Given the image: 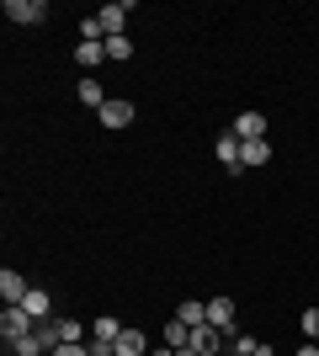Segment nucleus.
<instances>
[{"label": "nucleus", "mask_w": 319, "mask_h": 356, "mask_svg": "<svg viewBox=\"0 0 319 356\" xmlns=\"http://www.w3.org/2000/svg\"><path fill=\"white\" fill-rule=\"evenodd\" d=\"M54 356H91V346H85V341H64Z\"/></svg>", "instance_id": "obj_22"}, {"label": "nucleus", "mask_w": 319, "mask_h": 356, "mask_svg": "<svg viewBox=\"0 0 319 356\" xmlns=\"http://www.w3.org/2000/svg\"><path fill=\"white\" fill-rule=\"evenodd\" d=\"M32 287H27V277H22V271H0V298H6V303H22V298H27Z\"/></svg>", "instance_id": "obj_6"}, {"label": "nucleus", "mask_w": 319, "mask_h": 356, "mask_svg": "<svg viewBox=\"0 0 319 356\" xmlns=\"http://www.w3.org/2000/svg\"><path fill=\"white\" fill-rule=\"evenodd\" d=\"M32 325H38V319H32L22 303H6V314H0V335H6V346L22 341V335H32Z\"/></svg>", "instance_id": "obj_1"}, {"label": "nucleus", "mask_w": 319, "mask_h": 356, "mask_svg": "<svg viewBox=\"0 0 319 356\" xmlns=\"http://www.w3.org/2000/svg\"><path fill=\"white\" fill-rule=\"evenodd\" d=\"M22 309H27V314H32V319H54V314H48V309H54V298H48V293H43V287H32V293H27V298H22Z\"/></svg>", "instance_id": "obj_12"}, {"label": "nucleus", "mask_w": 319, "mask_h": 356, "mask_svg": "<svg viewBox=\"0 0 319 356\" xmlns=\"http://www.w3.org/2000/svg\"><path fill=\"white\" fill-rule=\"evenodd\" d=\"M96 118H101V128H128L133 122V102H106Z\"/></svg>", "instance_id": "obj_7"}, {"label": "nucleus", "mask_w": 319, "mask_h": 356, "mask_svg": "<svg viewBox=\"0 0 319 356\" xmlns=\"http://www.w3.org/2000/svg\"><path fill=\"white\" fill-rule=\"evenodd\" d=\"M176 319H181L186 330H197V325H208V303H197V298H186L181 309H176Z\"/></svg>", "instance_id": "obj_11"}, {"label": "nucleus", "mask_w": 319, "mask_h": 356, "mask_svg": "<svg viewBox=\"0 0 319 356\" xmlns=\"http://www.w3.org/2000/svg\"><path fill=\"white\" fill-rule=\"evenodd\" d=\"M11 351H16V356H43L48 346L38 341V335H22V341H11Z\"/></svg>", "instance_id": "obj_18"}, {"label": "nucleus", "mask_w": 319, "mask_h": 356, "mask_svg": "<svg viewBox=\"0 0 319 356\" xmlns=\"http://www.w3.org/2000/svg\"><path fill=\"white\" fill-rule=\"evenodd\" d=\"M117 356H149V341H144L138 330H122L117 335Z\"/></svg>", "instance_id": "obj_13"}, {"label": "nucleus", "mask_w": 319, "mask_h": 356, "mask_svg": "<svg viewBox=\"0 0 319 356\" xmlns=\"http://www.w3.org/2000/svg\"><path fill=\"white\" fill-rule=\"evenodd\" d=\"M75 96H80V102H85V106H96V112H101V106H106V102H112V96H106V90H101V86H96L91 74H85V80H80V90H75Z\"/></svg>", "instance_id": "obj_14"}, {"label": "nucleus", "mask_w": 319, "mask_h": 356, "mask_svg": "<svg viewBox=\"0 0 319 356\" xmlns=\"http://www.w3.org/2000/svg\"><path fill=\"white\" fill-rule=\"evenodd\" d=\"M192 351H202V356L224 351V330H213V325H197V330H192Z\"/></svg>", "instance_id": "obj_10"}, {"label": "nucleus", "mask_w": 319, "mask_h": 356, "mask_svg": "<svg viewBox=\"0 0 319 356\" xmlns=\"http://www.w3.org/2000/svg\"><path fill=\"white\" fill-rule=\"evenodd\" d=\"M240 149H245V138H240V134H218L213 154H218V165H224V170H240Z\"/></svg>", "instance_id": "obj_3"}, {"label": "nucleus", "mask_w": 319, "mask_h": 356, "mask_svg": "<svg viewBox=\"0 0 319 356\" xmlns=\"http://www.w3.org/2000/svg\"><path fill=\"white\" fill-rule=\"evenodd\" d=\"M165 346H170V351H181V346H192V330H186L181 319H170V325H165Z\"/></svg>", "instance_id": "obj_17"}, {"label": "nucleus", "mask_w": 319, "mask_h": 356, "mask_svg": "<svg viewBox=\"0 0 319 356\" xmlns=\"http://www.w3.org/2000/svg\"><path fill=\"white\" fill-rule=\"evenodd\" d=\"M234 134L250 144V138H266V112H240L234 118Z\"/></svg>", "instance_id": "obj_9"}, {"label": "nucleus", "mask_w": 319, "mask_h": 356, "mask_svg": "<svg viewBox=\"0 0 319 356\" xmlns=\"http://www.w3.org/2000/svg\"><path fill=\"white\" fill-rule=\"evenodd\" d=\"M133 54V43H128V32L122 38H106V59H128Z\"/></svg>", "instance_id": "obj_19"}, {"label": "nucleus", "mask_w": 319, "mask_h": 356, "mask_svg": "<svg viewBox=\"0 0 319 356\" xmlns=\"http://www.w3.org/2000/svg\"><path fill=\"white\" fill-rule=\"evenodd\" d=\"M96 22H101V32H106V38H122V22H128V6H122V0H112V6H101V11H96Z\"/></svg>", "instance_id": "obj_5"}, {"label": "nucleus", "mask_w": 319, "mask_h": 356, "mask_svg": "<svg viewBox=\"0 0 319 356\" xmlns=\"http://www.w3.org/2000/svg\"><path fill=\"white\" fill-rule=\"evenodd\" d=\"M208 325L224 330V335H234V298H213L208 303Z\"/></svg>", "instance_id": "obj_4"}, {"label": "nucleus", "mask_w": 319, "mask_h": 356, "mask_svg": "<svg viewBox=\"0 0 319 356\" xmlns=\"http://www.w3.org/2000/svg\"><path fill=\"white\" fill-rule=\"evenodd\" d=\"M101 59H106V43H80L75 48V64H80V70H96Z\"/></svg>", "instance_id": "obj_16"}, {"label": "nucleus", "mask_w": 319, "mask_h": 356, "mask_svg": "<svg viewBox=\"0 0 319 356\" xmlns=\"http://www.w3.org/2000/svg\"><path fill=\"white\" fill-rule=\"evenodd\" d=\"M298 356H319V341H304V346H298Z\"/></svg>", "instance_id": "obj_23"}, {"label": "nucleus", "mask_w": 319, "mask_h": 356, "mask_svg": "<svg viewBox=\"0 0 319 356\" xmlns=\"http://www.w3.org/2000/svg\"><path fill=\"white\" fill-rule=\"evenodd\" d=\"M176 356H202V351H192V346H181V351H176Z\"/></svg>", "instance_id": "obj_24"}, {"label": "nucleus", "mask_w": 319, "mask_h": 356, "mask_svg": "<svg viewBox=\"0 0 319 356\" xmlns=\"http://www.w3.org/2000/svg\"><path fill=\"white\" fill-rule=\"evenodd\" d=\"M6 16H11L16 27H38L48 16V0H6Z\"/></svg>", "instance_id": "obj_2"}, {"label": "nucleus", "mask_w": 319, "mask_h": 356, "mask_svg": "<svg viewBox=\"0 0 319 356\" xmlns=\"http://www.w3.org/2000/svg\"><path fill=\"white\" fill-rule=\"evenodd\" d=\"M122 330H128V325H117L112 314H96V325H91V341H117Z\"/></svg>", "instance_id": "obj_15"}, {"label": "nucleus", "mask_w": 319, "mask_h": 356, "mask_svg": "<svg viewBox=\"0 0 319 356\" xmlns=\"http://www.w3.org/2000/svg\"><path fill=\"white\" fill-rule=\"evenodd\" d=\"M266 160H272V144H266V138H250V144L240 149V170H261Z\"/></svg>", "instance_id": "obj_8"}, {"label": "nucleus", "mask_w": 319, "mask_h": 356, "mask_svg": "<svg viewBox=\"0 0 319 356\" xmlns=\"http://www.w3.org/2000/svg\"><path fill=\"white\" fill-rule=\"evenodd\" d=\"M298 325H304V341H319V309H309Z\"/></svg>", "instance_id": "obj_21"}, {"label": "nucleus", "mask_w": 319, "mask_h": 356, "mask_svg": "<svg viewBox=\"0 0 319 356\" xmlns=\"http://www.w3.org/2000/svg\"><path fill=\"white\" fill-rule=\"evenodd\" d=\"M59 335H64V341H85V325H80V319H59Z\"/></svg>", "instance_id": "obj_20"}]
</instances>
